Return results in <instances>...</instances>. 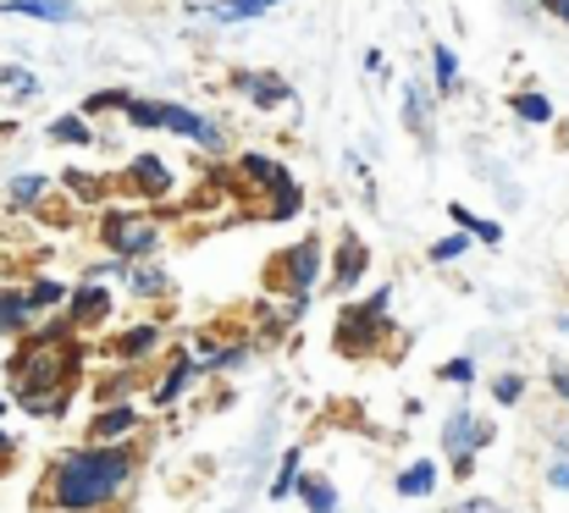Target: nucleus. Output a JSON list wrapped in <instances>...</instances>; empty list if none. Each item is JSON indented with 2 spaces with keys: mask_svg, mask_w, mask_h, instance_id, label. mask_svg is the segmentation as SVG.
Returning a JSON list of instances; mask_svg holds the SVG:
<instances>
[{
  "mask_svg": "<svg viewBox=\"0 0 569 513\" xmlns=\"http://www.w3.org/2000/svg\"><path fill=\"white\" fill-rule=\"evenodd\" d=\"M0 459H11V431H0Z\"/></svg>",
  "mask_w": 569,
  "mask_h": 513,
  "instance_id": "a19ab883",
  "label": "nucleus"
},
{
  "mask_svg": "<svg viewBox=\"0 0 569 513\" xmlns=\"http://www.w3.org/2000/svg\"><path fill=\"white\" fill-rule=\"evenodd\" d=\"M133 386H139V364H128V359H122V370H117V375L94 381V403H122Z\"/></svg>",
  "mask_w": 569,
  "mask_h": 513,
  "instance_id": "a878e982",
  "label": "nucleus"
},
{
  "mask_svg": "<svg viewBox=\"0 0 569 513\" xmlns=\"http://www.w3.org/2000/svg\"><path fill=\"white\" fill-rule=\"evenodd\" d=\"M0 83H6L11 94H39V78H33L28 67H0Z\"/></svg>",
  "mask_w": 569,
  "mask_h": 513,
  "instance_id": "f704fd0d",
  "label": "nucleus"
},
{
  "mask_svg": "<svg viewBox=\"0 0 569 513\" xmlns=\"http://www.w3.org/2000/svg\"><path fill=\"white\" fill-rule=\"evenodd\" d=\"M398 332V321H387V288H377L366 304H349L343 310V321H338V353H349V359H366L381 338H392Z\"/></svg>",
  "mask_w": 569,
  "mask_h": 513,
  "instance_id": "20e7f679",
  "label": "nucleus"
},
{
  "mask_svg": "<svg viewBox=\"0 0 569 513\" xmlns=\"http://www.w3.org/2000/svg\"><path fill=\"white\" fill-rule=\"evenodd\" d=\"M509 105H515V117L531 122V128H548V122H553V100H548L542 89H520Z\"/></svg>",
  "mask_w": 569,
  "mask_h": 513,
  "instance_id": "b1692460",
  "label": "nucleus"
},
{
  "mask_svg": "<svg viewBox=\"0 0 569 513\" xmlns=\"http://www.w3.org/2000/svg\"><path fill=\"white\" fill-rule=\"evenodd\" d=\"M492 436H498L492 420H481L476 409H453V420L442 425V453L453 459V470H470V459H476Z\"/></svg>",
  "mask_w": 569,
  "mask_h": 513,
  "instance_id": "39448f33",
  "label": "nucleus"
},
{
  "mask_svg": "<svg viewBox=\"0 0 569 513\" xmlns=\"http://www.w3.org/2000/svg\"><path fill=\"white\" fill-rule=\"evenodd\" d=\"M128 182H133L144 199H172V193H178V177H172V167H167L161 155H150V150L128 161Z\"/></svg>",
  "mask_w": 569,
  "mask_h": 513,
  "instance_id": "1a4fd4ad",
  "label": "nucleus"
},
{
  "mask_svg": "<svg viewBox=\"0 0 569 513\" xmlns=\"http://www.w3.org/2000/svg\"><path fill=\"white\" fill-rule=\"evenodd\" d=\"M470 243H476V238H470V232L459 227L453 238H442V243H431V265H448V260H459V254H465Z\"/></svg>",
  "mask_w": 569,
  "mask_h": 513,
  "instance_id": "72a5a7b5",
  "label": "nucleus"
},
{
  "mask_svg": "<svg viewBox=\"0 0 569 513\" xmlns=\"http://www.w3.org/2000/svg\"><path fill=\"white\" fill-rule=\"evenodd\" d=\"M548 486H553V492H569V459L548 464Z\"/></svg>",
  "mask_w": 569,
  "mask_h": 513,
  "instance_id": "e433bc0d",
  "label": "nucleus"
},
{
  "mask_svg": "<svg viewBox=\"0 0 569 513\" xmlns=\"http://www.w3.org/2000/svg\"><path fill=\"white\" fill-rule=\"evenodd\" d=\"M33 326V304H28V288H0V338H28Z\"/></svg>",
  "mask_w": 569,
  "mask_h": 513,
  "instance_id": "2eb2a0df",
  "label": "nucleus"
},
{
  "mask_svg": "<svg viewBox=\"0 0 569 513\" xmlns=\"http://www.w3.org/2000/svg\"><path fill=\"white\" fill-rule=\"evenodd\" d=\"M282 0H189L193 17H210V22H254L266 11H277Z\"/></svg>",
  "mask_w": 569,
  "mask_h": 513,
  "instance_id": "9b49d317",
  "label": "nucleus"
},
{
  "mask_svg": "<svg viewBox=\"0 0 569 513\" xmlns=\"http://www.w3.org/2000/svg\"><path fill=\"white\" fill-rule=\"evenodd\" d=\"M392 486H398V497H403V503H426V497L437 492V464H431V459H415L409 470H398V481H392Z\"/></svg>",
  "mask_w": 569,
  "mask_h": 513,
  "instance_id": "f3484780",
  "label": "nucleus"
},
{
  "mask_svg": "<svg viewBox=\"0 0 569 513\" xmlns=\"http://www.w3.org/2000/svg\"><path fill=\"white\" fill-rule=\"evenodd\" d=\"M366 265H371V249H366V238H360V232H338V249H332V276H327V288H338V293H355V288L366 282Z\"/></svg>",
  "mask_w": 569,
  "mask_h": 513,
  "instance_id": "423d86ee",
  "label": "nucleus"
},
{
  "mask_svg": "<svg viewBox=\"0 0 569 513\" xmlns=\"http://www.w3.org/2000/svg\"><path fill=\"white\" fill-rule=\"evenodd\" d=\"M156 348H161V326H156V321H139V326H128V332L117 338V359L139 364V359H150Z\"/></svg>",
  "mask_w": 569,
  "mask_h": 513,
  "instance_id": "6ab92c4d",
  "label": "nucleus"
},
{
  "mask_svg": "<svg viewBox=\"0 0 569 513\" xmlns=\"http://www.w3.org/2000/svg\"><path fill=\"white\" fill-rule=\"evenodd\" d=\"M161 221L156 215H144V210H106L100 215V243L117 254V260H150L156 249H161Z\"/></svg>",
  "mask_w": 569,
  "mask_h": 513,
  "instance_id": "7ed1b4c3",
  "label": "nucleus"
},
{
  "mask_svg": "<svg viewBox=\"0 0 569 513\" xmlns=\"http://www.w3.org/2000/svg\"><path fill=\"white\" fill-rule=\"evenodd\" d=\"M128 293L133 299H167L172 293V276L161 265H150V260H133L128 265Z\"/></svg>",
  "mask_w": 569,
  "mask_h": 513,
  "instance_id": "a211bd4d",
  "label": "nucleus"
},
{
  "mask_svg": "<svg viewBox=\"0 0 569 513\" xmlns=\"http://www.w3.org/2000/svg\"><path fill=\"white\" fill-rule=\"evenodd\" d=\"M437 381H448V386H470V381H476V359H470V353L442 359V364H437Z\"/></svg>",
  "mask_w": 569,
  "mask_h": 513,
  "instance_id": "473e14b6",
  "label": "nucleus"
},
{
  "mask_svg": "<svg viewBox=\"0 0 569 513\" xmlns=\"http://www.w3.org/2000/svg\"><path fill=\"white\" fill-rule=\"evenodd\" d=\"M128 105H133V94H128V89H94L78 111L94 122V117H111V111H128Z\"/></svg>",
  "mask_w": 569,
  "mask_h": 513,
  "instance_id": "c756f323",
  "label": "nucleus"
},
{
  "mask_svg": "<svg viewBox=\"0 0 569 513\" xmlns=\"http://www.w3.org/2000/svg\"><path fill=\"white\" fill-rule=\"evenodd\" d=\"M492 398H498V403H520V398H526V375H515V370L498 375V381H492Z\"/></svg>",
  "mask_w": 569,
  "mask_h": 513,
  "instance_id": "c9c22d12",
  "label": "nucleus"
},
{
  "mask_svg": "<svg viewBox=\"0 0 569 513\" xmlns=\"http://www.w3.org/2000/svg\"><path fill=\"white\" fill-rule=\"evenodd\" d=\"M299 497H305L310 513H338V486H332L327 475H305V481H299Z\"/></svg>",
  "mask_w": 569,
  "mask_h": 513,
  "instance_id": "bb28decb",
  "label": "nucleus"
},
{
  "mask_svg": "<svg viewBox=\"0 0 569 513\" xmlns=\"http://www.w3.org/2000/svg\"><path fill=\"white\" fill-rule=\"evenodd\" d=\"M0 414H11V398H0Z\"/></svg>",
  "mask_w": 569,
  "mask_h": 513,
  "instance_id": "37998d69",
  "label": "nucleus"
},
{
  "mask_svg": "<svg viewBox=\"0 0 569 513\" xmlns=\"http://www.w3.org/2000/svg\"><path fill=\"white\" fill-rule=\"evenodd\" d=\"M431 72H437V100H453V89H459V56H453V44H431Z\"/></svg>",
  "mask_w": 569,
  "mask_h": 513,
  "instance_id": "5701e85b",
  "label": "nucleus"
},
{
  "mask_svg": "<svg viewBox=\"0 0 569 513\" xmlns=\"http://www.w3.org/2000/svg\"><path fill=\"white\" fill-rule=\"evenodd\" d=\"M266 282H271L277 293H288V315H299L305 299H310L316 282H321V238H299L293 249H282V254L266 265Z\"/></svg>",
  "mask_w": 569,
  "mask_h": 513,
  "instance_id": "f03ea898",
  "label": "nucleus"
},
{
  "mask_svg": "<svg viewBox=\"0 0 569 513\" xmlns=\"http://www.w3.org/2000/svg\"><path fill=\"white\" fill-rule=\"evenodd\" d=\"M144 425V409L139 403H100V414L89 420V442H128L133 431Z\"/></svg>",
  "mask_w": 569,
  "mask_h": 513,
  "instance_id": "6e6552de",
  "label": "nucleus"
},
{
  "mask_svg": "<svg viewBox=\"0 0 569 513\" xmlns=\"http://www.w3.org/2000/svg\"><path fill=\"white\" fill-rule=\"evenodd\" d=\"M403 128H409L420 144H431V94H426L415 78L403 83Z\"/></svg>",
  "mask_w": 569,
  "mask_h": 513,
  "instance_id": "dca6fc26",
  "label": "nucleus"
},
{
  "mask_svg": "<svg viewBox=\"0 0 569 513\" xmlns=\"http://www.w3.org/2000/svg\"><path fill=\"white\" fill-rule=\"evenodd\" d=\"M238 177H243L249 188H260V193H271V188H282V182H288V167H282L277 155H260V150H243V155H238Z\"/></svg>",
  "mask_w": 569,
  "mask_h": 513,
  "instance_id": "4468645a",
  "label": "nucleus"
},
{
  "mask_svg": "<svg viewBox=\"0 0 569 513\" xmlns=\"http://www.w3.org/2000/svg\"><path fill=\"white\" fill-rule=\"evenodd\" d=\"M67 299H72V288L56 282V276H33V282H28V304H33V315H44V310H56V304H67Z\"/></svg>",
  "mask_w": 569,
  "mask_h": 513,
  "instance_id": "393cba45",
  "label": "nucleus"
},
{
  "mask_svg": "<svg viewBox=\"0 0 569 513\" xmlns=\"http://www.w3.org/2000/svg\"><path fill=\"white\" fill-rule=\"evenodd\" d=\"M299 210H305V193H299L293 177H288L282 188H271V199H266V215H271V221H293Z\"/></svg>",
  "mask_w": 569,
  "mask_h": 513,
  "instance_id": "cd10ccee",
  "label": "nucleus"
},
{
  "mask_svg": "<svg viewBox=\"0 0 569 513\" xmlns=\"http://www.w3.org/2000/svg\"><path fill=\"white\" fill-rule=\"evenodd\" d=\"M299 481H305V447H288L277 459V475H271V503H288L299 492Z\"/></svg>",
  "mask_w": 569,
  "mask_h": 513,
  "instance_id": "412c9836",
  "label": "nucleus"
},
{
  "mask_svg": "<svg viewBox=\"0 0 569 513\" xmlns=\"http://www.w3.org/2000/svg\"><path fill=\"white\" fill-rule=\"evenodd\" d=\"M232 89H238L254 111L293 105V83H288V78H277V72H232Z\"/></svg>",
  "mask_w": 569,
  "mask_h": 513,
  "instance_id": "0eeeda50",
  "label": "nucleus"
},
{
  "mask_svg": "<svg viewBox=\"0 0 569 513\" xmlns=\"http://www.w3.org/2000/svg\"><path fill=\"white\" fill-rule=\"evenodd\" d=\"M542 11H548V17H559V22L569 28V0H542Z\"/></svg>",
  "mask_w": 569,
  "mask_h": 513,
  "instance_id": "58836bf2",
  "label": "nucleus"
},
{
  "mask_svg": "<svg viewBox=\"0 0 569 513\" xmlns=\"http://www.w3.org/2000/svg\"><path fill=\"white\" fill-rule=\"evenodd\" d=\"M50 177H33V171H22V177H11L6 182V199H11V210H39L44 199H50Z\"/></svg>",
  "mask_w": 569,
  "mask_h": 513,
  "instance_id": "aec40b11",
  "label": "nucleus"
},
{
  "mask_svg": "<svg viewBox=\"0 0 569 513\" xmlns=\"http://www.w3.org/2000/svg\"><path fill=\"white\" fill-rule=\"evenodd\" d=\"M193 375H204V359H193V353H178L172 364H167V375H161V386H156V409H172L178 398H183V386H189Z\"/></svg>",
  "mask_w": 569,
  "mask_h": 513,
  "instance_id": "ddd939ff",
  "label": "nucleus"
},
{
  "mask_svg": "<svg viewBox=\"0 0 569 513\" xmlns=\"http://www.w3.org/2000/svg\"><path fill=\"white\" fill-rule=\"evenodd\" d=\"M448 215H453V227H465L476 243H492V249L503 243V227H498V221H487V215H476L470 204H448Z\"/></svg>",
  "mask_w": 569,
  "mask_h": 513,
  "instance_id": "4be33fe9",
  "label": "nucleus"
},
{
  "mask_svg": "<svg viewBox=\"0 0 569 513\" xmlns=\"http://www.w3.org/2000/svg\"><path fill=\"white\" fill-rule=\"evenodd\" d=\"M67 398H72V392H22L17 409H28L33 420H61V414H67Z\"/></svg>",
  "mask_w": 569,
  "mask_h": 513,
  "instance_id": "c85d7f7f",
  "label": "nucleus"
},
{
  "mask_svg": "<svg viewBox=\"0 0 569 513\" xmlns=\"http://www.w3.org/2000/svg\"><path fill=\"white\" fill-rule=\"evenodd\" d=\"M61 188H72L78 204H100V199H106V182L89 177V171H61Z\"/></svg>",
  "mask_w": 569,
  "mask_h": 513,
  "instance_id": "2f4dec72",
  "label": "nucleus"
},
{
  "mask_svg": "<svg viewBox=\"0 0 569 513\" xmlns=\"http://www.w3.org/2000/svg\"><path fill=\"white\" fill-rule=\"evenodd\" d=\"M559 332H565V338H569V315H559Z\"/></svg>",
  "mask_w": 569,
  "mask_h": 513,
  "instance_id": "79ce46f5",
  "label": "nucleus"
},
{
  "mask_svg": "<svg viewBox=\"0 0 569 513\" xmlns=\"http://www.w3.org/2000/svg\"><path fill=\"white\" fill-rule=\"evenodd\" d=\"M50 139H56V144H78V150H83V144H94V128H89V117H83V111H78V117H56V122H50Z\"/></svg>",
  "mask_w": 569,
  "mask_h": 513,
  "instance_id": "7c9ffc66",
  "label": "nucleus"
},
{
  "mask_svg": "<svg viewBox=\"0 0 569 513\" xmlns=\"http://www.w3.org/2000/svg\"><path fill=\"white\" fill-rule=\"evenodd\" d=\"M106 315H111V293H106V282H89V276H83V282L72 288V299H67V321H72L78 332H89V326L106 321Z\"/></svg>",
  "mask_w": 569,
  "mask_h": 513,
  "instance_id": "9d476101",
  "label": "nucleus"
},
{
  "mask_svg": "<svg viewBox=\"0 0 569 513\" xmlns=\"http://www.w3.org/2000/svg\"><path fill=\"white\" fill-rule=\"evenodd\" d=\"M366 67H371V78H387V56H381V50H371V56H366Z\"/></svg>",
  "mask_w": 569,
  "mask_h": 513,
  "instance_id": "ea45409f",
  "label": "nucleus"
},
{
  "mask_svg": "<svg viewBox=\"0 0 569 513\" xmlns=\"http://www.w3.org/2000/svg\"><path fill=\"white\" fill-rule=\"evenodd\" d=\"M139 470V453L128 442H89V447H72L56 459V470L44 475L39 486V503L56 513H100L111 509L128 481Z\"/></svg>",
  "mask_w": 569,
  "mask_h": 513,
  "instance_id": "f257e3e1",
  "label": "nucleus"
},
{
  "mask_svg": "<svg viewBox=\"0 0 569 513\" xmlns=\"http://www.w3.org/2000/svg\"><path fill=\"white\" fill-rule=\"evenodd\" d=\"M6 17H33V22H83L78 0H0Z\"/></svg>",
  "mask_w": 569,
  "mask_h": 513,
  "instance_id": "f8f14e48",
  "label": "nucleus"
},
{
  "mask_svg": "<svg viewBox=\"0 0 569 513\" xmlns=\"http://www.w3.org/2000/svg\"><path fill=\"white\" fill-rule=\"evenodd\" d=\"M548 381H553V392L569 403V364H553V370H548Z\"/></svg>",
  "mask_w": 569,
  "mask_h": 513,
  "instance_id": "4c0bfd02",
  "label": "nucleus"
}]
</instances>
